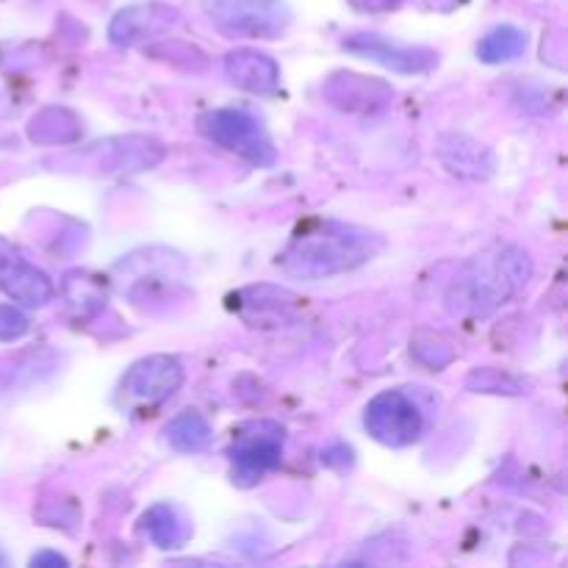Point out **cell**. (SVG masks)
<instances>
[{
    "label": "cell",
    "mask_w": 568,
    "mask_h": 568,
    "mask_svg": "<svg viewBox=\"0 0 568 568\" xmlns=\"http://www.w3.org/2000/svg\"><path fill=\"white\" fill-rule=\"evenodd\" d=\"M383 250L381 233L336 220L308 222L294 233L277 266L283 275L300 281H327L369 264Z\"/></svg>",
    "instance_id": "obj_1"
},
{
    "label": "cell",
    "mask_w": 568,
    "mask_h": 568,
    "mask_svg": "<svg viewBox=\"0 0 568 568\" xmlns=\"http://www.w3.org/2000/svg\"><path fill=\"white\" fill-rule=\"evenodd\" d=\"M532 261L516 244H497L471 258L447 288V308L466 320H486L527 288Z\"/></svg>",
    "instance_id": "obj_2"
},
{
    "label": "cell",
    "mask_w": 568,
    "mask_h": 568,
    "mask_svg": "<svg viewBox=\"0 0 568 568\" xmlns=\"http://www.w3.org/2000/svg\"><path fill=\"white\" fill-rule=\"evenodd\" d=\"M200 131L220 148L242 155L255 166H272L277 161L275 144L258 116L242 109H216L200 116Z\"/></svg>",
    "instance_id": "obj_3"
},
{
    "label": "cell",
    "mask_w": 568,
    "mask_h": 568,
    "mask_svg": "<svg viewBox=\"0 0 568 568\" xmlns=\"http://www.w3.org/2000/svg\"><path fill=\"white\" fill-rule=\"evenodd\" d=\"M205 11L231 37L277 39L292 22L286 0H205Z\"/></svg>",
    "instance_id": "obj_4"
},
{
    "label": "cell",
    "mask_w": 568,
    "mask_h": 568,
    "mask_svg": "<svg viewBox=\"0 0 568 568\" xmlns=\"http://www.w3.org/2000/svg\"><path fill=\"white\" fill-rule=\"evenodd\" d=\"M283 442H286V433L275 422H250L239 427L231 453H227L233 464V480L239 486H255L266 471L281 464Z\"/></svg>",
    "instance_id": "obj_5"
},
{
    "label": "cell",
    "mask_w": 568,
    "mask_h": 568,
    "mask_svg": "<svg viewBox=\"0 0 568 568\" xmlns=\"http://www.w3.org/2000/svg\"><path fill=\"white\" fill-rule=\"evenodd\" d=\"M364 425L375 442L399 449L419 442L425 419H422V410L416 408V403L408 394L381 392L366 405Z\"/></svg>",
    "instance_id": "obj_6"
},
{
    "label": "cell",
    "mask_w": 568,
    "mask_h": 568,
    "mask_svg": "<svg viewBox=\"0 0 568 568\" xmlns=\"http://www.w3.org/2000/svg\"><path fill=\"white\" fill-rule=\"evenodd\" d=\"M183 386V366L172 355H148L125 372L120 383L122 403L131 408H153Z\"/></svg>",
    "instance_id": "obj_7"
},
{
    "label": "cell",
    "mask_w": 568,
    "mask_h": 568,
    "mask_svg": "<svg viewBox=\"0 0 568 568\" xmlns=\"http://www.w3.org/2000/svg\"><path fill=\"white\" fill-rule=\"evenodd\" d=\"M342 48L347 53L361 55V59H369L375 64L388 67V70L403 72V75L427 72L438 64L436 50L422 48V44L394 42V39L381 37V33H353V37L344 39Z\"/></svg>",
    "instance_id": "obj_8"
},
{
    "label": "cell",
    "mask_w": 568,
    "mask_h": 568,
    "mask_svg": "<svg viewBox=\"0 0 568 568\" xmlns=\"http://www.w3.org/2000/svg\"><path fill=\"white\" fill-rule=\"evenodd\" d=\"M322 94L327 98V103L349 111V114H377V111L388 109V103L394 100V89L388 83L377 81V78L355 75V72L331 75Z\"/></svg>",
    "instance_id": "obj_9"
},
{
    "label": "cell",
    "mask_w": 568,
    "mask_h": 568,
    "mask_svg": "<svg viewBox=\"0 0 568 568\" xmlns=\"http://www.w3.org/2000/svg\"><path fill=\"white\" fill-rule=\"evenodd\" d=\"M0 288L14 303L28 305V308H39V305L50 303V297H53L50 277L33 264H28L3 239H0Z\"/></svg>",
    "instance_id": "obj_10"
},
{
    "label": "cell",
    "mask_w": 568,
    "mask_h": 568,
    "mask_svg": "<svg viewBox=\"0 0 568 568\" xmlns=\"http://www.w3.org/2000/svg\"><path fill=\"white\" fill-rule=\"evenodd\" d=\"M178 22V11L164 3H139L131 9H122L120 14L111 20L109 37L114 44L122 48H133V44L150 42V39L161 37L170 31Z\"/></svg>",
    "instance_id": "obj_11"
},
{
    "label": "cell",
    "mask_w": 568,
    "mask_h": 568,
    "mask_svg": "<svg viewBox=\"0 0 568 568\" xmlns=\"http://www.w3.org/2000/svg\"><path fill=\"white\" fill-rule=\"evenodd\" d=\"M98 170L103 172H144L164 159V144L150 136H116L94 144Z\"/></svg>",
    "instance_id": "obj_12"
},
{
    "label": "cell",
    "mask_w": 568,
    "mask_h": 568,
    "mask_svg": "<svg viewBox=\"0 0 568 568\" xmlns=\"http://www.w3.org/2000/svg\"><path fill=\"white\" fill-rule=\"evenodd\" d=\"M225 75L233 87L250 94H275L281 87V67L272 55L253 48H239L225 55Z\"/></svg>",
    "instance_id": "obj_13"
},
{
    "label": "cell",
    "mask_w": 568,
    "mask_h": 568,
    "mask_svg": "<svg viewBox=\"0 0 568 568\" xmlns=\"http://www.w3.org/2000/svg\"><path fill=\"white\" fill-rule=\"evenodd\" d=\"M438 159L453 175L471 178V181H486L494 175V153L483 148L480 142L460 133H447L438 142Z\"/></svg>",
    "instance_id": "obj_14"
},
{
    "label": "cell",
    "mask_w": 568,
    "mask_h": 568,
    "mask_svg": "<svg viewBox=\"0 0 568 568\" xmlns=\"http://www.w3.org/2000/svg\"><path fill=\"white\" fill-rule=\"evenodd\" d=\"M142 530L159 549H181L192 538V525L186 516L170 503H159L142 516Z\"/></svg>",
    "instance_id": "obj_15"
},
{
    "label": "cell",
    "mask_w": 568,
    "mask_h": 568,
    "mask_svg": "<svg viewBox=\"0 0 568 568\" xmlns=\"http://www.w3.org/2000/svg\"><path fill=\"white\" fill-rule=\"evenodd\" d=\"M28 139L37 144H75L81 139V120L64 105L42 109L28 125Z\"/></svg>",
    "instance_id": "obj_16"
},
{
    "label": "cell",
    "mask_w": 568,
    "mask_h": 568,
    "mask_svg": "<svg viewBox=\"0 0 568 568\" xmlns=\"http://www.w3.org/2000/svg\"><path fill=\"white\" fill-rule=\"evenodd\" d=\"M164 436L172 449L192 455L203 453L211 444V436H214V433H211L209 419H205L203 414H197V410H183L175 419H170V425L164 427Z\"/></svg>",
    "instance_id": "obj_17"
},
{
    "label": "cell",
    "mask_w": 568,
    "mask_h": 568,
    "mask_svg": "<svg viewBox=\"0 0 568 568\" xmlns=\"http://www.w3.org/2000/svg\"><path fill=\"white\" fill-rule=\"evenodd\" d=\"M527 50V37L525 31L514 26H499L494 31H488L486 37L477 44V55H480L486 64H499V61H514L519 59Z\"/></svg>",
    "instance_id": "obj_18"
},
{
    "label": "cell",
    "mask_w": 568,
    "mask_h": 568,
    "mask_svg": "<svg viewBox=\"0 0 568 568\" xmlns=\"http://www.w3.org/2000/svg\"><path fill=\"white\" fill-rule=\"evenodd\" d=\"M466 388L475 394H505V397H521V394H527V383L521 377L503 369H494V366L471 369L469 377H466Z\"/></svg>",
    "instance_id": "obj_19"
},
{
    "label": "cell",
    "mask_w": 568,
    "mask_h": 568,
    "mask_svg": "<svg viewBox=\"0 0 568 568\" xmlns=\"http://www.w3.org/2000/svg\"><path fill=\"white\" fill-rule=\"evenodd\" d=\"M410 353L416 355V361H422L425 366H430V369H444V366L453 361V349L447 347V344L442 342H425V338H416L414 347H410Z\"/></svg>",
    "instance_id": "obj_20"
},
{
    "label": "cell",
    "mask_w": 568,
    "mask_h": 568,
    "mask_svg": "<svg viewBox=\"0 0 568 568\" xmlns=\"http://www.w3.org/2000/svg\"><path fill=\"white\" fill-rule=\"evenodd\" d=\"M31 327L28 316L14 305H0V342H17Z\"/></svg>",
    "instance_id": "obj_21"
},
{
    "label": "cell",
    "mask_w": 568,
    "mask_h": 568,
    "mask_svg": "<svg viewBox=\"0 0 568 568\" xmlns=\"http://www.w3.org/2000/svg\"><path fill=\"white\" fill-rule=\"evenodd\" d=\"M358 11H366V14H383V11L397 9L399 0H349Z\"/></svg>",
    "instance_id": "obj_22"
},
{
    "label": "cell",
    "mask_w": 568,
    "mask_h": 568,
    "mask_svg": "<svg viewBox=\"0 0 568 568\" xmlns=\"http://www.w3.org/2000/svg\"><path fill=\"white\" fill-rule=\"evenodd\" d=\"M31 566L33 568H44V566H67V558H61L59 552H48V549H44V552H39V555H33L31 558Z\"/></svg>",
    "instance_id": "obj_23"
},
{
    "label": "cell",
    "mask_w": 568,
    "mask_h": 568,
    "mask_svg": "<svg viewBox=\"0 0 568 568\" xmlns=\"http://www.w3.org/2000/svg\"><path fill=\"white\" fill-rule=\"evenodd\" d=\"M6 564V558H3V552H0V566H3Z\"/></svg>",
    "instance_id": "obj_24"
}]
</instances>
